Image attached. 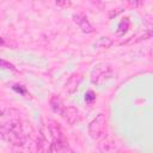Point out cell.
Instances as JSON below:
<instances>
[{
	"mask_svg": "<svg viewBox=\"0 0 153 153\" xmlns=\"http://www.w3.org/2000/svg\"><path fill=\"white\" fill-rule=\"evenodd\" d=\"M1 137L14 146H23L25 143V134L22 128L20 120L18 117L17 111L13 109L2 110L1 115Z\"/></svg>",
	"mask_w": 153,
	"mask_h": 153,
	"instance_id": "1",
	"label": "cell"
},
{
	"mask_svg": "<svg viewBox=\"0 0 153 153\" xmlns=\"http://www.w3.org/2000/svg\"><path fill=\"white\" fill-rule=\"evenodd\" d=\"M106 117L104 114H98L88 124V134L93 140H99L105 131Z\"/></svg>",
	"mask_w": 153,
	"mask_h": 153,
	"instance_id": "2",
	"label": "cell"
},
{
	"mask_svg": "<svg viewBox=\"0 0 153 153\" xmlns=\"http://www.w3.org/2000/svg\"><path fill=\"white\" fill-rule=\"evenodd\" d=\"M112 76V71L109 66H99V67H96L92 73H91V81L93 84H97V85H100L103 84L105 80L110 79Z\"/></svg>",
	"mask_w": 153,
	"mask_h": 153,
	"instance_id": "3",
	"label": "cell"
},
{
	"mask_svg": "<svg viewBox=\"0 0 153 153\" xmlns=\"http://www.w3.org/2000/svg\"><path fill=\"white\" fill-rule=\"evenodd\" d=\"M73 20H74V23L81 29V31L82 32H85V33H91V32H93V26L91 25V23L88 22V19L85 17V16H82V14H74L73 16Z\"/></svg>",
	"mask_w": 153,
	"mask_h": 153,
	"instance_id": "4",
	"label": "cell"
},
{
	"mask_svg": "<svg viewBox=\"0 0 153 153\" xmlns=\"http://www.w3.org/2000/svg\"><path fill=\"white\" fill-rule=\"evenodd\" d=\"M61 116L63 117V120H65L67 123L73 124V123L76 121L78 111H76V109H75V108H73V106H67V108L65 106V109H63V111H62Z\"/></svg>",
	"mask_w": 153,
	"mask_h": 153,
	"instance_id": "5",
	"label": "cell"
},
{
	"mask_svg": "<svg viewBox=\"0 0 153 153\" xmlns=\"http://www.w3.org/2000/svg\"><path fill=\"white\" fill-rule=\"evenodd\" d=\"M50 152H72L68 145L63 140H53V143L49 148Z\"/></svg>",
	"mask_w": 153,
	"mask_h": 153,
	"instance_id": "6",
	"label": "cell"
},
{
	"mask_svg": "<svg viewBox=\"0 0 153 153\" xmlns=\"http://www.w3.org/2000/svg\"><path fill=\"white\" fill-rule=\"evenodd\" d=\"M50 106L54 110V112L60 114V115L62 114V111L65 109V105H63V103H62V100H61V98L59 96L51 97V99H50Z\"/></svg>",
	"mask_w": 153,
	"mask_h": 153,
	"instance_id": "7",
	"label": "cell"
},
{
	"mask_svg": "<svg viewBox=\"0 0 153 153\" xmlns=\"http://www.w3.org/2000/svg\"><path fill=\"white\" fill-rule=\"evenodd\" d=\"M80 80H81V76H80V75H73V76L69 78V80L67 81V84H66V90H67L68 92H73V91L78 87Z\"/></svg>",
	"mask_w": 153,
	"mask_h": 153,
	"instance_id": "8",
	"label": "cell"
},
{
	"mask_svg": "<svg viewBox=\"0 0 153 153\" xmlns=\"http://www.w3.org/2000/svg\"><path fill=\"white\" fill-rule=\"evenodd\" d=\"M128 27H129V19H128V18H124V19L118 24V30H117L118 35H123L124 32H127Z\"/></svg>",
	"mask_w": 153,
	"mask_h": 153,
	"instance_id": "9",
	"label": "cell"
},
{
	"mask_svg": "<svg viewBox=\"0 0 153 153\" xmlns=\"http://www.w3.org/2000/svg\"><path fill=\"white\" fill-rule=\"evenodd\" d=\"M111 44H112V41L109 37H102V38H99V41L94 45H97L99 48H109Z\"/></svg>",
	"mask_w": 153,
	"mask_h": 153,
	"instance_id": "10",
	"label": "cell"
},
{
	"mask_svg": "<svg viewBox=\"0 0 153 153\" xmlns=\"http://www.w3.org/2000/svg\"><path fill=\"white\" fill-rule=\"evenodd\" d=\"M1 67L4 68V69H8V71H12V72H16V67L13 66V65H11V63H8L6 60H1Z\"/></svg>",
	"mask_w": 153,
	"mask_h": 153,
	"instance_id": "11",
	"label": "cell"
},
{
	"mask_svg": "<svg viewBox=\"0 0 153 153\" xmlns=\"http://www.w3.org/2000/svg\"><path fill=\"white\" fill-rule=\"evenodd\" d=\"M55 4L60 7H68L71 5V0H55Z\"/></svg>",
	"mask_w": 153,
	"mask_h": 153,
	"instance_id": "12",
	"label": "cell"
},
{
	"mask_svg": "<svg viewBox=\"0 0 153 153\" xmlns=\"http://www.w3.org/2000/svg\"><path fill=\"white\" fill-rule=\"evenodd\" d=\"M96 99V96H94V93L92 92V91H88L86 94H85V100L87 102V103H92V100H94Z\"/></svg>",
	"mask_w": 153,
	"mask_h": 153,
	"instance_id": "13",
	"label": "cell"
},
{
	"mask_svg": "<svg viewBox=\"0 0 153 153\" xmlns=\"http://www.w3.org/2000/svg\"><path fill=\"white\" fill-rule=\"evenodd\" d=\"M93 4H97V5H102V0H91Z\"/></svg>",
	"mask_w": 153,
	"mask_h": 153,
	"instance_id": "14",
	"label": "cell"
}]
</instances>
